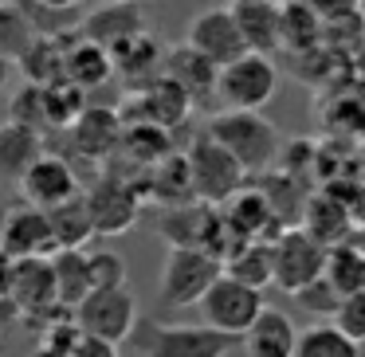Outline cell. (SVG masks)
<instances>
[{"mask_svg":"<svg viewBox=\"0 0 365 357\" xmlns=\"http://www.w3.org/2000/svg\"><path fill=\"white\" fill-rule=\"evenodd\" d=\"M322 275H326V283H330L338 294L365 291V255L357 252L349 239L330 244V247H326V267H322Z\"/></svg>","mask_w":365,"mask_h":357,"instance_id":"obj_31","label":"cell"},{"mask_svg":"<svg viewBox=\"0 0 365 357\" xmlns=\"http://www.w3.org/2000/svg\"><path fill=\"white\" fill-rule=\"evenodd\" d=\"M118 153H126L134 165H142L145 173H150L158 161H165L169 153H173V130L153 126V122H130V126L122 130Z\"/></svg>","mask_w":365,"mask_h":357,"instance_id":"obj_28","label":"cell"},{"mask_svg":"<svg viewBox=\"0 0 365 357\" xmlns=\"http://www.w3.org/2000/svg\"><path fill=\"white\" fill-rule=\"evenodd\" d=\"M185 157H189V173H192V192H197V200L224 205L232 192H240L247 185V169L240 165L220 142H212L208 134L192 138V145L185 150Z\"/></svg>","mask_w":365,"mask_h":357,"instance_id":"obj_6","label":"cell"},{"mask_svg":"<svg viewBox=\"0 0 365 357\" xmlns=\"http://www.w3.org/2000/svg\"><path fill=\"white\" fill-rule=\"evenodd\" d=\"M110 59H114V75L126 79L130 90H138V87H145V83H153L161 75V67H165V48H161L150 32H142V36H134V40L110 48Z\"/></svg>","mask_w":365,"mask_h":357,"instance_id":"obj_20","label":"cell"},{"mask_svg":"<svg viewBox=\"0 0 365 357\" xmlns=\"http://www.w3.org/2000/svg\"><path fill=\"white\" fill-rule=\"evenodd\" d=\"M357 181L365 185V145H361V153H357Z\"/></svg>","mask_w":365,"mask_h":357,"instance_id":"obj_45","label":"cell"},{"mask_svg":"<svg viewBox=\"0 0 365 357\" xmlns=\"http://www.w3.org/2000/svg\"><path fill=\"white\" fill-rule=\"evenodd\" d=\"M346 338H354L357 346H365V291H354V294H341L338 310L330 318Z\"/></svg>","mask_w":365,"mask_h":357,"instance_id":"obj_38","label":"cell"},{"mask_svg":"<svg viewBox=\"0 0 365 357\" xmlns=\"http://www.w3.org/2000/svg\"><path fill=\"white\" fill-rule=\"evenodd\" d=\"M271 259H275V286L294 294L299 286H307L310 279L322 275L326 244L310 236L302 224H291V228H283L271 239Z\"/></svg>","mask_w":365,"mask_h":357,"instance_id":"obj_9","label":"cell"},{"mask_svg":"<svg viewBox=\"0 0 365 357\" xmlns=\"http://www.w3.org/2000/svg\"><path fill=\"white\" fill-rule=\"evenodd\" d=\"M349 244H354L357 252L365 255V228H354V232H349Z\"/></svg>","mask_w":365,"mask_h":357,"instance_id":"obj_43","label":"cell"},{"mask_svg":"<svg viewBox=\"0 0 365 357\" xmlns=\"http://www.w3.org/2000/svg\"><path fill=\"white\" fill-rule=\"evenodd\" d=\"M12 67H16V63H9V59H0V90L9 87V79H12Z\"/></svg>","mask_w":365,"mask_h":357,"instance_id":"obj_42","label":"cell"},{"mask_svg":"<svg viewBox=\"0 0 365 357\" xmlns=\"http://www.w3.org/2000/svg\"><path fill=\"white\" fill-rule=\"evenodd\" d=\"M294 299H299V306L307 310V314H314L318 322H330L334 310H338V302H341V294L326 283V275H318V279H310L307 286H299Z\"/></svg>","mask_w":365,"mask_h":357,"instance_id":"obj_37","label":"cell"},{"mask_svg":"<svg viewBox=\"0 0 365 357\" xmlns=\"http://www.w3.org/2000/svg\"><path fill=\"white\" fill-rule=\"evenodd\" d=\"M322 43V20L314 16L310 4L302 0H283L279 4V51H310Z\"/></svg>","mask_w":365,"mask_h":357,"instance_id":"obj_27","label":"cell"},{"mask_svg":"<svg viewBox=\"0 0 365 357\" xmlns=\"http://www.w3.org/2000/svg\"><path fill=\"white\" fill-rule=\"evenodd\" d=\"M228 4H232V0H228Z\"/></svg>","mask_w":365,"mask_h":357,"instance_id":"obj_50","label":"cell"},{"mask_svg":"<svg viewBox=\"0 0 365 357\" xmlns=\"http://www.w3.org/2000/svg\"><path fill=\"white\" fill-rule=\"evenodd\" d=\"M16 189H20V197H24V205L56 208V205H63V200L79 197L83 185H79V173H75L71 161L59 157V153H48V150H43L40 157L32 161V169L20 177Z\"/></svg>","mask_w":365,"mask_h":357,"instance_id":"obj_11","label":"cell"},{"mask_svg":"<svg viewBox=\"0 0 365 357\" xmlns=\"http://www.w3.org/2000/svg\"><path fill=\"white\" fill-rule=\"evenodd\" d=\"M142 32H145L142 4H130V0H106L103 9H95L79 24V36L103 43L106 51L126 43V40H134V36H142Z\"/></svg>","mask_w":365,"mask_h":357,"instance_id":"obj_17","label":"cell"},{"mask_svg":"<svg viewBox=\"0 0 365 357\" xmlns=\"http://www.w3.org/2000/svg\"><path fill=\"white\" fill-rule=\"evenodd\" d=\"M130 4H145V0H130Z\"/></svg>","mask_w":365,"mask_h":357,"instance_id":"obj_48","label":"cell"},{"mask_svg":"<svg viewBox=\"0 0 365 357\" xmlns=\"http://www.w3.org/2000/svg\"><path fill=\"white\" fill-rule=\"evenodd\" d=\"M220 216H224V224H228V232L236 239H267L271 244V239L283 232V224L271 212V205H267L259 185H244L240 192H232L220 205Z\"/></svg>","mask_w":365,"mask_h":357,"instance_id":"obj_14","label":"cell"},{"mask_svg":"<svg viewBox=\"0 0 365 357\" xmlns=\"http://www.w3.org/2000/svg\"><path fill=\"white\" fill-rule=\"evenodd\" d=\"M299 224L314 239H322V244L330 247V244L349 239V232H354V212H349V205H341L338 197H330V192L322 189V192H314V197H307Z\"/></svg>","mask_w":365,"mask_h":357,"instance_id":"obj_23","label":"cell"},{"mask_svg":"<svg viewBox=\"0 0 365 357\" xmlns=\"http://www.w3.org/2000/svg\"><path fill=\"white\" fill-rule=\"evenodd\" d=\"M349 212H354V228H365V185H361V192L354 197V205H349Z\"/></svg>","mask_w":365,"mask_h":357,"instance_id":"obj_40","label":"cell"},{"mask_svg":"<svg viewBox=\"0 0 365 357\" xmlns=\"http://www.w3.org/2000/svg\"><path fill=\"white\" fill-rule=\"evenodd\" d=\"M75 326L83 333H95V338H106L114 346L130 341L138 326V299L130 286H110V291H91L79 306L71 310Z\"/></svg>","mask_w":365,"mask_h":357,"instance_id":"obj_8","label":"cell"},{"mask_svg":"<svg viewBox=\"0 0 365 357\" xmlns=\"http://www.w3.org/2000/svg\"><path fill=\"white\" fill-rule=\"evenodd\" d=\"M354 63H357V71L365 75V36H361V43H357V51H354Z\"/></svg>","mask_w":365,"mask_h":357,"instance_id":"obj_44","label":"cell"},{"mask_svg":"<svg viewBox=\"0 0 365 357\" xmlns=\"http://www.w3.org/2000/svg\"><path fill=\"white\" fill-rule=\"evenodd\" d=\"M67 130H71L75 153H79L83 161H91V165H98L103 157L118 153L122 130L126 126H122L118 110H110V106H87V110H83Z\"/></svg>","mask_w":365,"mask_h":357,"instance_id":"obj_15","label":"cell"},{"mask_svg":"<svg viewBox=\"0 0 365 357\" xmlns=\"http://www.w3.org/2000/svg\"><path fill=\"white\" fill-rule=\"evenodd\" d=\"M83 197H87L91 220H95V236H122V232H130L145 205L142 181L118 177V173H98L95 185Z\"/></svg>","mask_w":365,"mask_h":357,"instance_id":"obj_5","label":"cell"},{"mask_svg":"<svg viewBox=\"0 0 365 357\" xmlns=\"http://www.w3.org/2000/svg\"><path fill=\"white\" fill-rule=\"evenodd\" d=\"M63 51H67V36H36L32 48L16 59V71L24 75V83L48 87V83L63 79Z\"/></svg>","mask_w":365,"mask_h":357,"instance_id":"obj_29","label":"cell"},{"mask_svg":"<svg viewBox=\"0 0 365 357\" xmlns=\"http://www.w3.org/2000/svg\"><path fill=\"white\" fill-rule=\"evenodd\" d=\"M9 118H12V122H24V126H32V130H48L43 87H36V83H24V87L12 90V98H9Z\"/></svg>","mask_w":365,"mask_h":357,"instance_id":"obj_36","label":"cell"},{"mask_svg":"<svg viewBox=\"0 0 365 357\" xmlns=\"http://www.w3.org/2000/svg\"><path fill=\"white\" fill-rule=\"evenodd\" d=\"M0 259H4V255H0Z\"/></svg>","mask_w":365,"mask_h":357,"instance_id":"obj_49","label":"cell"},{"mask_svg":"<svg viewBox=\"0 0 365 357\" xmlns=\"http://www.w3.org/2000/svg\"><path fill=\"white\" fill-rule=\"evenodd\" d=\"M294 357H361V346L338 330L334 322H314L299 330Z\"/></svg>","mask_w":365,"mask_h":357,"instance_id":"obj_32","label":"cell"},{"mask_svg":"<svg viewBox=\"0 0 365 357\" xmlns=\"http://www.w3.org/2000/svg\"><path fill=\"white\" fill-rule=\"evenodd\" d=\"M71 357H118V346L106 341V338H95V333L79 330V341L71 346Z\"/></svg>","mask_w":365,"mask_h":357,"instance_id":"obj_39","label":"cell"},{"mask_svg":"<svg viewBox=\"0 0 365 357\" xmlns=\"http://www.w3.org/2000/svg\"><path fill=\"white\" fill-rule=\"evenodd\" d=\"M51 252H56V239H51L43 208L24 205L0 220V255L4 259H48Z\"/></svg>","mask_w":365,"mask_h":357,"instance_id":"obj_12","label":"cell"},{"mask_svg":"<svg viewBox=\"0 0 365 357\" xmlns=\"http://www.w3.org/2000/svg\"><path fill=\"white\" fill-rule=\"evenodd\" d=\"M43 110H48V126L51 130H67L83 110H87V90L63 75V79H56V83L43 87Z\"/></svg>","mask_w":365,"mask_h":357,"instance_id":"obj_33","label":"cell"},{"mask_svg":"<svg viewBox=\"0 0 365 357\" xmlns=\"http://www.w3.org/2000/svg\"><path fill=\"white\" fill-rule=\"evenodd\" d=\"M220 271H224V263L216 255L200 252V247H169L165 267H161V279H158L161 306H169V310L197 306L200 294L216 283Z\"/></svg>","mask_w":365,"mask_h":357,"instance_id":"obj_4","label":"cell"},{"mask_svg":"<svg viewBox=\"0 0 365 357\" xmlns=\"http://www.w3.org/2000/svg\"><path fill=\"white\" fill-rule=\"evenodd\" d=\"M51 275L63 310H75L91 294V271H87V247L79 252H51Z\"/></svg>","mask_w":365,"mask_h":357,"instance_id":"obj_30","label":"cell"},{"mask_svg":"<svg viewBox=\"0 0 365 357\" xmlns=\"http://www.w3.org/2000/svg\"><path fill=\"white\" fill-rule=\"evenodd\" d=\"M197 310H200V322H205V326L240 338V333L259 318L263 291H255V286H247V283H240V279H232V275H224V271H220L216 283L200 294Z\"/></svg>","mask_w":365,"mask_h":357,"instance_id":"obj_7","label":"cell"},{"mask_svg":"<svg viewBox=\"0 0 365 357\" xmlns=\"http://www.w3.org/2000/svg\"><path fill=\"white\" fill-rule=\"evenodd\" d=\"M224 275L240 279V283L255 286V291L271 286V283H275V259H271V244H267V239H240V244L232 247L228 255H224Z\"/></svg>","mask_w":365,"mask_h":357,"instance_id":"obj_26","label":"cell"},{"mask_svg":"<svg viewBox=\"0 0 365 357\" xmlns=\"http://www.w3.org/2000/svg\"><path fill=\"white\" fill-rule=\"evenodd\" d=\"M279 90V71L271 56L244 51L240 59L220 67L216 75V103L224 110H263Z\"/></svg>","mask_w":365,"mask_h":357,"instance_id":"obj_3","label":"cell"},{"mask_svg":"<svg viewBox=\"0 0 365 357\" xmlns=\"http://www.w3.org/2000/svg\"><path fill=\"white\" fill-rule=\"evenodd\" d=\"M36 40V28L20 4H0V59L16 63Z\"/></svg>","mask_w":365,"mask_h":357,"instance_id":"obj_34","label":"cell"},{"mask_svg":"<svg viewBox=\"0 0 365 357\" xmlns=\"http://www.w3.org/2000/svg\"><path fill=\"white\" fill-rule=\"evenodd\" d=\"M161 75H169V79L192 98V106H205L216 98V75H220V67L208 56H200L189 40L177 43V48H165V67H161Z\"/></svg>","mask_w":365,"mask_h":357,"instance_id":"obj_16","label":"cell"},{"mask_svg":"<svg viewBox=\"0 0 365 357\" xmlns=\"http://www.w3.org/2000/svg\"><path fill=\"white\" fill-rule=\"evenodd\" d=\"M189 43L200 51V56H208L216 67L232 63V59H240L247 51L244 36H240L236 28V16H232L228 4H216V9H205L192 16L189 24Z\"/></svg>","mask_w":365,"mask_h":357,"instance_id":"obj_13","label":"cell"},{"mask_svg":"<svg viewBox=\"0 0 365 357\" xmlns=\"http://www.w3.org/2000/svg\"><path fill=\"white\" fill-rule=\"evenodd\" d=\"M205 134L220 142L247 173H263L267 165H275L279 145H283L275 122L263 118L259 110H220L208 118Z\"/></svg>","mask_w":365,"mask_h":357,"instance_id":"obj_1","label":"cell"},{"mask_svg":"<svg viewBox=\"0 0 365 357\" xmlns=\"http://www.w3.org/2000/svg\"><path fill=\"white\" fill-rule=\"evenodd\" d=\"M87 271H91V291H110V286H126L130 271L126 259L110 247H98V252H87Z\"/></svg>","mask_w":365,"mask_h":357,"instance_id":"obj_35","label":"cell"},{"mask_svg":"<svg viewBox=\"0 0 365 357\" xmlns=\"http://www.w3.org/2000/svg\"><path fill=\"white\" fill-rule=\"evenodd\" d=\"M247 357H294V346H299V326L291 322L287 310L263 306L259 318L240 333Z\"/></svg>","mask_w":365,"mask_h":357,"instance_id":"obj_18","label":"cell"},{"mask_svg":"<svg viewBox=\"0 0 365 357\" xmlns=\"http://www.w3.org/2000/svg\"><path fill=\"white\" fill-rule=\"evenodd\" d=\"M63 75L71 83H79L83 90H98L114 79V59L103 43L79 36V40L67 43V51H63Z\"/></svg>","mask_w":365,"mask_h":357,"instance_id":"obj_24","label":"cell"},{"mask_svg":"<svg viewBox=\"0 0 365 357\" xmlns=\"http://www.w3.org/2000/svg\"><path fill=\"white\" fill-rule=\"evenodd\" d=\"M36 4H43V9H59V12H75L83 0H36Z\"/></svg>","mask_w":365,"mask_h":357,"instance_id":"obj_41","label":"cell"},{"mask_svg":"<svg viewBox=\"0 0 365 357\" xmlns=\"http://www.w3.org/2000/svg\"><path fill=\"white\" fill-rule=\"evenodd\" d=\"M142 197L153 200V205H161V208L197 200V192H192V173H189V157L173 150L165 161H158V165L145 173V181H142Z\"/></svg>","mask_w":365,"mask_h":357,"instance_id":"obj_21","label":"cell"},{"mask_svg":"<svg viewBox=\"0 0 365 357\" xmlns=\"http://www.w3.org/2000/svg\"><path fill=\"white\" fill-rule=\"evenodd\" d=\"M9 294L20 314L32 318H63V302L56 291L51 275V255L48 259H9Z\"/></svg>","mask_w":365,"mask_h":357,"instance_id":"obj_10","label":"cell"},{"mask_svg":"<svg viewBox=\"0 0 365 357\" xmlns=\"http://www.w3.org/2000/svg\"><path fill=\"white\" fill-rule=\"evenodd\" d=\"M130 341H134L138 357H228L240 338L220 333L205 322L177 326V322H153V318H145V322L134 326Z\"/></svg>","mask_w":365,"mask_h":357,"instance_id":"obj_2","label":"cell"},{"mask_svg":"<svg viewBox=\"0 0 365 357\" xmlns=\"http://www.w3.org/2000/svg\"><path fill=\"white\" fill-rule=\"evenodd\" d=\"M357 12H361V16H365V0H357Z\"/></svg>","mask_w":365,"mask_h":357,"instance_id":"obj_46","label":"cell"},{"mask_svg":"<svg viewBox=\"0 0 365 357\" xmlns=\"http://www.w3.org/2000/svg\"><path fill=\"white\" fill-rule=\"evenodd\" d=\"M279 4L283 0H232L228 4L247 51H259V56L279 51Z\"/></svg>","mask_w":365,"mask_h":357,"instance_id":"obj_19","label":"cell"},{"mask_svg":"<svg viewBox=\"0 0 365 357\" xmlns=\"http://www.w3.org/2000/svg\"><path fill=\"white\" fill-rule=\"evenodd\" d=\"M48 212V228H51V239H56V252H79L95 239V220H91V208H87V197H71L56 208H43Z\"/></svg>","mask_w":365,"mask_h":357,"instance_id":"obj_25","label":"cell"},{"mask_svg":"<svg viewBox=\"0 0 365 357\" xmlns=\"http://www.w3.org/2000/svg\"><path fill=\"white\" fill-rule=\"evenodd\" d=\"M43 153V130H32L24 122H0V181L20 185V177L32 169V161Z\"/></svg>","mask_w":365,"mask_h":357,"instance_id":"obj_22","label":"cell"},{"mask_svg":"<svg viewBox=\"0 0 365 357\" xmlns=\"http://www.w3.org/2000/svg\"><path fill=\"white\" fill-rule=\"evenodd\" d=\"M0 4H16V0H0Z\"/></svg>","mask_w":365,"mask_h":357,"instance_id":"obj_47","label":"cell"}]
</instances>
